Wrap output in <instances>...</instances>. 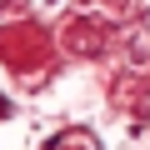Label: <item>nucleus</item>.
Returning a JSON list of instances; mask_svg holds the SVG:
<instances>
[{"label":"nucleus","instance_id":"1","mask_svg":"<svg viewBox=\"0 0 150 150\" xmlns=\"http://www.w3.org/2000/svg\"><path fill=\"white\" fill-rule=\"evenodd\" d=\"M0 5H5V0H0Z\"/></svg>","mask_w":150,"mask_h":150}]
</instances>
